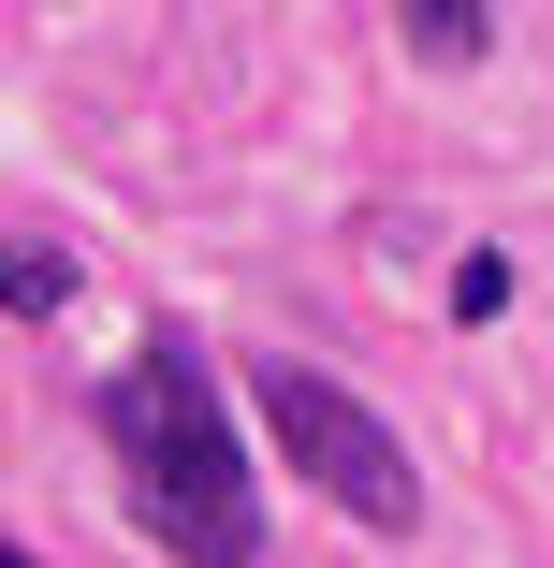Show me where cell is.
I'll return each instance as SVG.
<instances>
[{"label":"cell","mask_w":554,"mask_h":568,"mask_svg":"<svg viewBox=\"0 0 554 568\" xmlns=\"http://www.w3.org/2000/svg\"><path fill=\"white\" fill-rule=\"evenodd\" d=\"M263 394V423H278V452H292V467L321 481V496H336L351 525H423V481H409V452H394V423L351 394V379H321V365H263L249 379Z\"/></svg>","instance_id":"7a4b0ae2"},{"label":"cell","mask_w":554,"mask_h":568,"mask_svg":"<svg viewBox=\"0 0 554 568\" xmlns=\"http://www.w3.org/2000/svg\"><path fill=\"white\" fill-rule=\"evenodd\" d=\"M0 306H16V321H59V306H73V248L16 234V248H0Z\"/></svg>","instance_id":"277c9868"},{"label":"cell","mask_w":554,"mask_h":568,"mask_svg":"<svg viewBox=\"0 0 554 568\" xmlns=\"http://www.w3.org/2000/svg\"><path fill=\"white\" fill-rule=\"evenodd\" d=\"M394 30H409L423 73H467V59L496 44V0H394Z\"/></svg>","instance_id":"3957f363"},{"label":"cell","mask_w":554,"mask_h":568,"mask_svg":"<svg viewBox=\"0 0 554 568\" xmlns=\"http://www.w3.org/2000/svg\"><path fill=\"white\" fill-rule=\"evenodd\" d=\"M453 306H467V321H496V306H511V263H496V248H467V263H453Z\"/></svg>","instance_id":"5b68a950"},{"label":"cell","mask_w":554,"mask_h":568,"mask_svg":"<svg viewBox=\"0 0 554 568\" xmlns=\"http://www.w3.org/2000/svg\"><path fill=\"white\" fill-rule=\"evenodd\" d=\"M102 452L132 481V525L190 568H263V510H249V452L219 423L190 335H147V351L102 379Z\"/></svg>","instance_id":"6da1fadb"},{"label":"cell","mask_w":554,"mask_h":568,"mask_svg":"<svg viewBox=\"0 0 554 568\" xmlns=\"http://www.w3.org/2000/svg\"><path fill=\"white\" fill-rule=\"evenodd\" d=\"M0 568H44V554H16V539H0Z\"/></svg>","instance_id":"8992f818"}]
</instances>
